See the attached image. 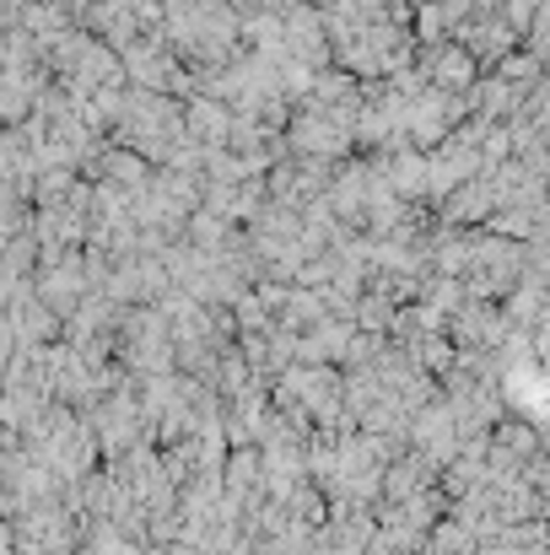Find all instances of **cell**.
<instances>
[{"instance_id":"277c9868","label":"cell","mask_w":550,"mask_h":555,"mask_svg":"<svg viewBox=\"0 0 550 555\" xmlns=\"http://www.w3.org/2000/svg\"><path fill=\"white\" fill-rule=\"evenodd\" d=\"M491 442H497L502 453H513V459H529V453H540V448H546L540 426H535L529 415H519V410H508V415H497V421H491Z\"/></svg>"},{"instance_id":"8992f818","label":"cell","mask_w":550,"mask_h":555,"mask_svg":"<svg viewBox=\"0 0 550 555\" xmlns=\"http://www.w3.org/2000/svg\"><path fill=\"white\" fill-rule=\"evenodd\" d=\"M281 507H286L292 524H303V529H319V524H324V491H319L314 480H297V486L281 496Z\"/></svg>"},{"instance_id":"52a82bcc","label":"cell","mask_w":550,"mask_h":555,"mask_svg":"<svg viewBox=\"0 0 550 555\" xmlns=\"http://www.w3.org/2000/svg\"><path fill=\"white\" fill-rule=\"evenodd\" d=\"M443 513H448V496H443L437 486H421V491H410V496L399 502V518L415 524V529H432Z\"/></svg>"},{"instance_id":"ba28073f","label":"cell","mask_w":550,"mask_h":555,"mask_svg":"<svg viewBox=\"0 0 550 555\" xmlns=\"http://www.w3.org/2000/svg\"><path fill=\"white\" fill-rule=\"evenodd\" d=\"M470 551H475V534H470V529H459L448 513L426 529V555H470Z\"/></svg>"},{"instance_id":"6da1fadb","label":"cell","mask_w":550,"mask_h":555,"mask_svg":"<svg viewBox=\"0 0 550 555\" xmlns=\"http://www.w3.org/2000/svg\"><path fill=\"white\" fill-rule=\"evenodd\" d=\"M227 130H232V108L221 103V98H210V92H194V98H183V135L194 141V146H227Z\"/></svg>"},{"instance_id":"9c48e42d","label":"cell","mask_w":550,"mask_h":555,"mask_svg":"<svg viewBox=\"0 0 550 555\" xmlns=\"http://www.w3.org/2000/svg\"><path fill=\"white\" fill-rule=\"evenodd\" d=\"M16 551V529H11V518H0V555Z\"/></svg>"},{"instance_id":"7a4b0ae2","label":"cell","mask_w":550,"mask_h":555,"mask_svg":"<svg viewBox=\"0 0 550 555\" xmlns=\"http://www.w3.org/2000/svg\"><path fill=\"white\" fill-rule=\"evenodd\" d=\"M421 486H437V464H432L421 448H405L399 459L383 464V486H378V496H383V502H405V496L421 491Z\"/></svg>"},{"instance_id":"3957f363","label":"cell","mask_w":550,"mask_h":555,"mask_svg":"<svg viewBox=\"0 0 550 555\" xmlns=\"http://www.w3.org/2000/svg\"><path fill=\"white\" fill-rule=\"evenodd\" d=\"M43 410H49V393H38L27 383H0V426L5 431H27Z\"/></svg>"},{"instance_id":"5b68a950","label":"cell","mask_w":550,"mask_h":555,"mask_svg":"<svg viewBox=\"0 0 550 555\" xmlns=\"http://www.w3.org/2000/svg\"><path fill=\"white\" fill-rule=\"evenodd\" d=\"M405 357H410L415 367L426 372V377H437V372H448V367H453L459 346H453L448 335H415V340H405Z\"/></svg>"}]
</instances>
